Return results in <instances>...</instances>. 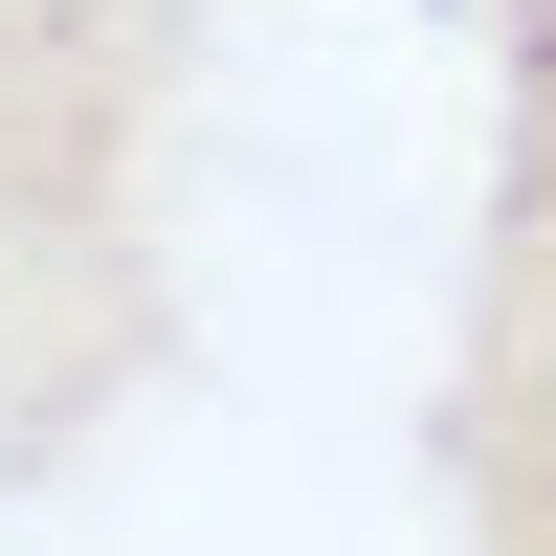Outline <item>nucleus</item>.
I'll return each mask as SVG.
<instances>
[{
	"mask_svg": "<svg viewBox=\"0 0 556 556\" xmlns=\"http://www.w3.org/2000/svg\"><path fill=\"white\" fill-rule=\"evenodd\" d=\"M490 23V201H468V312H445V513L556 534V0Z\"/></svg>",
	"mask_w": 556,
	"mask_h": 556,
	"instance_id": "f257e3e1",
	"label": "nucleus"
}]
</instances>
